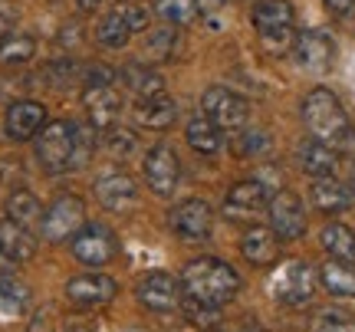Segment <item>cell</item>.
<instances>
[{
    "label": "cell",
    "mask_w": 355,
    "mask_h": 332,
    "mask_svg": "<svg viewBox=\"0 0 355 332\" xmlns=\"http://www.w3.org/2000/svg\"><path fill=\"white\" fill-rule=\"evenodd\" d=\"M181 290L191 299H201L211 306H224L241 293V273L217 260V256H198L181 270Z\"/></svg>",
    "instance_id": "1"
},
{
    "label": "cell",
    "mask_w": 355,
    "mask_h": 332,
    "mask_svg": "<svg viewBox=\"0 0 355 332\" xmlns=\"http://www.w3.org/2000/svg\"><path fill=\"white\" fill-rule=\"evenodd\" d=\"M92 141L86 128H79L69 119H56L37 135V158L46 171H69L89 161Z\"/></svg>",
    "instance_id": "2"
},
{
    "label": "cell",
    "mask_w": 355,
    "mask_h": 332,
    "mask_svg": "<svg viewBox=\"0 0 355 332\" xmlns=\"http://www.w3.org/2000/svg\"><path fill=\"white\" fill-rule=\"evenodd\" d=\"M303 122L309 128V135L322 145H339L349 132V119H345L343 103L336 99V92L329 89H313L303 99Z\"/></svg>",
    "instance_id": "3"
},
{
    "label": "cell",
    "mask_w": 355,
    "mask_h": 332,
    "mask_svg": "<svg viewBox=\"0 0 355 332\" xmlns=\"http://www.w3.org/2000/svg\"><path fill=\"white\" fill-rule=\"evenodd\" d=\"M257 33L270 53L293 50V3L290 0H260L250 13Z\"/></svg>",
    "instance_id": "4"
},
{
    "label": "cell",
    "mask_w": 355,
    "mask_h": 332,
    "mask_svg": "<svg viewBox=\"0 0 355 332\" xmlns=\"http://www.w3.org/2000/svg\"><path fill=\"white\" fill-rule=\"evenodd\" d=\"M316 283H319V273L313 263H306V260H286L273 273L270 293L277 296L279 303H286V306H300V303H306L309 296L316 293Z\"/></svg>",
    "instance_id": "5"
},
{
    "label": "cell",
    "mask_w": 355,
    "mask_h": 332,
    "mask_svg": "<svg viewBox=\"0 0 355 332\" xmlns=\"http://www.w3.org/2000/svg\"><path fill=\"white\" fill-rule=\"evenodd\" d=\"M83 227H86V204H83V198H76V194H60L46 207L43 220H40V230H43V237L50 243L73 241Z\"/></svg>",
    "instance_id": "6"
},
{
    "label": "cell",
    "mask_w": 355,
    "mask_h": 332,
    "mask_svg": "<svg viewBox=\"0 0 355 332\" xmlns=\"http://www.w3.org/2000/svg\"><path fill=\"white\" fill-rule=\"evenodd\" d=\"M115 254H119V241L105 224H86L73 237V256L83 267H105L115 260Z\"/></svg>",
    "instance_id": "7"
},
{
    "label": "cell",
    "mask_w": 355,
    "mask_h": 332,
    "mask_svg": "<svg viewBox=\"0 0 355 332\" xmlns=\"http://www.w3.org/2000/svg\"><path fill=\"white\" fill-rule=\"evenodd\" d=\"M135 293H139L141 306L152 309V313H175V309H181V299H184L181 283L171 273H162V270L145 273L135 286Z\"/></svg>",
    "instance_id": "8"
},
{
    "label": "cell",
    "mask_w": 355,
    "mask_h": 332,
    "mask_svg": "<svg viewBox=\"0 0 355 332\" xmlns=\"http://www.w3.org/2000/svg\"><path fill=\"white\" fill-rule=\"evenodd\" d=\"M201 109L217 128H243L247 115H250L247 99L237 96L234 89H224V86H211V89L204 92Z\"/></svg>",
    "instance_id": "9"
},
{
    "label": "cell",
    "mask_w": 355,
    "mask_h": 332,
    "mask_svg": "<svg viewBox=\"0 0 355 332\" xmlns=\"http://www.w3.org/2000/svg\"><path fill=\"white\" fill-rule=\"evenodd\" d=\"M270 230L283 237V241H296L306 234V207L300 201V194L293 191H277L270 198Z\"/></svg>",
    "instance_id": "10"
},
{
    "label": "cell",
    "mask_w": 355,
    "mask_h": 332,
    "mask_svg": "<svg viewBox=\"0 0 355 332\" xmlns=\"http://www.w3.org/2000/svg\"><path fill=\"white\" fill-rule=\"evenodd\" d=\"M214 227V211L201 198H188L171 211V234L181 241H207Z\"/></svg>",
    "instance_id": "11"
},
{
    "label": "cell",
    "mask_w": 355,
    "mask_h": 332,
    "mask_svg": "<svg viewBox=\"0 0 355 332\" xmlns=\"http://www.w3.org/2000/svg\"><path fill=\"white\" fill-rule=\"evenodd\" d=\"M115 293H119V286L105 273H79V277H73V280L66 283V299L83 309L105 306V303L115 299Z\"/></svg>",
    "instance_id": "12"
},
{
    "label": "cell",
    "mask_w": 355,
    "mask_h": 332,
    "mask_svg": "<svg viewBox=\"0 0 355 332\" xmlns=\"http://www.w3.org/2000/svg\"><path fill=\"white\" fill-rule=\"evenodd\" d=\"M141 171H145L148 188H152L155 194H162V198L175 194L178 181H181V165H178V155L171 152L168 145H155L152 152L145 155V165H141Z\"/></svg>",
    "instance_id": "13"
},
{
    "label": "cell",
    "mask_w": 355,
    "mask_h": 332,
    "mask_svg": "<svg viewBox=\"0 0 355 332\" xmlns=\"http://www.w3.org/2000/svg\"><path fill=\"white\" fill-rule=\"evenodd\" d=\"M46 125V109L33 99H17L7 109V119H3V128L13 141H30L37 139L40 132Z\"/></svg>",
    "instance_id": "14"
},
{
    "label": "cell",
    "mask_w": 355,
    "mask_h": 332,
    "mask_svg": "<svg viewBox=\"0 0 355 332\" xmlns=\"http://www.w3.org/2000/svg\"><path fill=\"white\" fill-rule=\"evenodd\" d=\"M224 207H227V218H234V220L257 218L266 207V184L260 178L237 181L227 191V198H224Z\"/></svg>",
    "instance_id": "15"
},
{
    "label": "cell",
    "mask_w": 355,
    "mask_h": 332,
    "mask_svg": "<svg viewBox=\"0 0 355 332\" xmlns=\"http://www.w3.org/2000/svg\"><path fill=\"white\" fill-rule=\"evenodd\" d=\"M293 56H296V63L309 69V73H326L332 66V56H336V46H332V40L326 33H319V30H306L296 37L293 43Z\"/></svg>",
    "instance_id": "16"
},
{
    "label": "cell",
    "mask_w": 355,
    "mask_h": 332,
    "mask_svg": "<svg viewBox=\"0 0 355 332\" xmlns=\"http://www.w3.org/2000/svg\"><path fill=\"white\" fill-rule=\"evenodd\" d=\"M96 198L109 211H128L139 201V188L128 178V171H105L96 178Z\"/></svg>",
    "instance_id": "17"
},
{
    "label": "cell",
    "mask_w": 355,
    "mask_h": 332,
    "mask_svg": "<svg viewBox=\"0 0 355 332\" xmlns=\"http://www.w3.org/2000/svg\"><path fill=\"white\" fill-rule=\"evenodd\" d=\"M83 99H86V112H89L92 128H99V132L115 128L119 115H122V99H119V92H115L112 86H96V89H86Z\"/></svg>",
    "instance_id": "18"
},
{
    "label": "cell",
    "mask_w": 355,
    "mask_h": 332,
    "mask_svg": "<svg viewBox=\"0 0 355 332\" xmlns=\"http://www.w3.org/2000/svg\"><path fill=\"white\" fill-rule=\"evenodd\" d=\"M309 198H313V204H316L322 214H343V211L352 207V188L343 184L336 175L313 178V184H309Z\"/></svg>",
    "instance_id": "19"
},
{
    "label": "cell",
    "mask_w": 355,
    "mask_h": 332,
    "mask_svg": "<svg viewBox=\"0 0 355 332\" xmlns=\"http://www.w3.org/2000/svg\"><path fill=\"white\" fill-rule=\"evenodd\" d=\"M132 119L141 128H168V125H175V119H178V103L171 96H165V92L162 96H148V99L135 103Z\"/></svg>",
    "instance_id": "20"
},
{
    "label": "cell",
    "mask_w": 355,
    "mask_h": 332,
    "mask_svg": "<svg viewBox=\"0 0 355 332\" xmlns=\"http://www.w3.org/2000/svg\"><path fill=\"white\" fill-rule=\"evenodd\" d=\"M241 254L254 263V267H266L273 263L279 254V237L270 227H250L241 241Z\"/></svg>",
    "instance_id": "21"
},
{
    "label": "cell",
    "mask_w": 355,
    "mask_h": 332,
    "mask_svg": "<svg viewBox=\"0 0 355 332\" xmlns=\"http://www.w3.org/2000/svg\"><path fill=\"white\" fill-rule=\"evenodd\" d=\"M0 254L10 256L13 263H26L37 254V241L33 234L13 220H0Z\"/></svg>",
    "instance_id": "22"
},
{
    "label": "cell",
    "mask_w": 355,
    "mask_h": 332,
    "mask_svg": "<svg viewBox=\"0 0 355 332\" xmlns=\"http://www.w3.org/2000/svg\"><path fill=\"white\" fill-rule=\"evenodd\" d=\"M319 280L329 290L332 296H343V299H355V267L343 263V260H326L319 267Z\"/></svg>",
    "instance_id": "23"
},
{
    "label": "cell",
    "mask_w": 355,
    "mask_h": 332,
    "mask_svg": "<svg viewBox=\"0 0 355 332\" xmlns=\"http://www.w3.org/2000/svg\"><path fill=\"white\" fill-rule=\"evenodd\" d=\"M319 241L326 247V254L332 260H343V263H352L355 267V230L345 227V224H326Z\"/></svg>",
    "instance_id": "24"
},
{
    "label": "cell",
    "mask_w": 355,
    "mask_h": 332,
    "mask_svg": "<svg viewBox=\"0 0 355 332\" xmlns=\"http://www.w3.org/2000/svg\"><path fill=\"white\" fill-rule=\"evenodd\" d=\"M128 37H132V24H128V17L122 7H115L112 13H105L99 24H96V40H99L102 46H109V50L125 46Z\"/></svg>",
    "instance_id": "25"
},
{
    "label": "cell",
    "mask_w": 355,
    "mask_h": 332,
    "mask_svg": "<svg viewBox=\"0 0 355 332\" xmlns=\"http://www.w3.org/2000/svg\"><path fill=\"white\" fill-rule=\"evenodd\" d=\"M188 135V145L194 148L198 155H217L220 152V128L207 119V115H194L184 128Z\"/></svg>",
    "instance_id": "26"
},
{
    "label": "cell",
    "mask_w": 355,
    "mask_h": 332,
    "mask_svg": "<svg viewBox=\"0 0 355 332\" xmlns=\"http://www.w3.org/2000/svg\"><path fill=\"white\" fill-rule=\"evenodd\" d=\"M7 220H13V224H20V227H33V224H40L43 220V204H40L37 194L30 191H13L10 198H7Z\"/></svg>",
    "instance_id": "27"
},
{
    "label": "cell",
    "mask_w": 355,
    "mask_h": 332,
    "mask_svg": "<svg viewBox=\"0 0 355 332\" xmlns=\"http://www.w3.org/2000/svg\"><path fill=\"white\" fill-rule=\"evenodd\" d=\"M300 165H303L306 175L326 178V175H332V168H336V155H332L329 145L313 139V141H306V145H300Z\"/></svg>",
    "instance_id": "28"
},
{
    "label": "cell",
    "mask_w": 355,
    "mask_h": 332,
    "mask_svg": "<svg viewBox=\"0 0 355 332\" xmlns=\"http://www.w3.org/2000/svg\"><path fill=\"white\" fill-rule=\"evenodd\" d=\"M30 306V286L20 280H0V320H17Z\"/></svg>",
    "instance_id": "29"
},
{
    "label": "cell",
    "mask_w": 355,
    "mask_h": 332,
    "mask_svg": "<svg viewBox=\"0 0 355 332\" xmlns=\"http://www.w3.org/2000/svg\"><path fill=\"white\" fill-rule=\"evenodd\" d=\"M122 79H125V86L132 92H139V99H148V96H162V76L148 69V66L141 63H128L122 69Z\"/></svg>",
    "instance_id": "30"
},
{
    "label": "cell",
    "mask_w": 355,
    "mask_h": 332,
    "mask_svg": "<svg viewBox=\"0 0 355 332\" xmlns=\"http://www.w3.org/2000/svg\"><path fill=\"white\" fill-rule=\"evenodd\" d=\"M181 313L191 326H198L201 332H214L220 326V306H211V303H201V299H191L184 296L181 299Z\"/></svg>",
    "instance_id": "31"
},
{
    "label": "cell",
    "mask_w": 355,
    "mask_h": 332,
    "mask_svg": "<svg viewBox=\"0 0 355 332\" xmlns=\"http://www.w3.org/2000/svg\"><path fill=\"white\" fill-rule=\"evenodd\" d=\"M198 0H155V13L171 26H184L198 17Z\"/></svg>",
    "instance_id": "32"
},
{
    "label": "cell",
    "mask_w": 355,
    "mask_h": 332,
    "mask_svg": "<svg viewBox=\"0 0 355 332\" xmlns=\"http://www.w3.org/2000/svg\"><path fill=\"white\" fill-rule=\"evenodd\" d=\"M33 53H37V43L33 37H26V33H13L0 43V63L3 66H17V63H26V60H33Z\"/></svg>",
    "instance_id": "33"
},
{
    "label": "cell",
    "mask_w": 355,
    "mask_h": 332,
    "mask_svg": "<svg viewBox=\"0 0 355 332\" xmlns=\"http://www.w3.org/2000/svg\"><path fill=\"white\" fill-rule=\"evenodd\" d=\"M234 152L241 158H257V155L270 152V135L263 128H241V135L234 141Z\"/></svg>",
    "instance_id": "34"
},
{
    "label": "cell",
    "mask_w": 355,
    "mask_h": 332,
    "mask_svg": "<svg viewBox=\"0 0 355 332\" xmlns=\"http://www.w3.org/2000/svg\"><path fill=\"white\" fill-rule=\"evenodd\" d=\"M309 332H355V320L343 309H322L313 320Z\"/></svg>",
    "instance_id": "35"
},
{
    "label": "cell",
    "mask_w": 355,
    "mask_h": 332,
    "mask_svg": "<svg viewBox=\"0 0 355 332\" xmlns=\"http://www.w3.org/2000/svg\"><path fill=\"white\" fill-rule=\"evenodd\" d=\"M178 33H175V26H165V30H155L152 37H148V43H145V50H148V56L152 60H171L178 50Z\"/></svg>",
    "instance_id": "36"
},
{
    "label": "cell",
    "mask_w": 355,
    "mask_h": 332,
    "mask_svg": "<svg viewBox=\"0 0 355 332\" xmlns=\"http://www.w3.org/2000/svg\"><path fill=\"white\" fill-rule=\"evenodd\" d=\"M105 145H109V152H112L115 158H128V152L135 148V135L115 125V128H109V132H105Z\"/></svg>",
    "instance_id": "37"
},
{
    "label": "cell",
    "mask_w": 355,
    "mask_h": 332,
    "mask_svg": "<svg viewBox=\"0 0 355 332\" xmlns=\"http://www.w3.org/2000/svg\"><path fill=\"white\" fill-rule=\"evenodd\" d=\"M109 82H112V69H109V66H89L86 89H96V86H109Z\"/></svg>",
    "instance_id": "38"
},
{
    "label": "cell",
    "mask_w": 355,
    "mask_h": 332,
    "mask_svg": "<svg viewBox=\"0 0 355 332\" xmlns=\"http://www.w3.org/2000/svg\"><path fill=\"white\" fill-rule=\"evenodd\" d=\"M322 3H326L332 13H339V17H345L349 10H355V0H322Z\"/></svg>",
    "instance_id": "39"
},
{
    "label": "cell",
    "mask_w": 355,
    "mask_h": 332,
    "mask_svg": "<svg viewBox=\"0 0 355 332\" xmlns=\"http://www.w3.org/2000/svg\"><path fill=\"white\" fill-rule=\"evenodd\" d=\"M13 267H17V263H13L10 256H3V254H0V280H10Z\"/></svg>",
    "instance_id": "40"
},
{
    "label": "cell",
    "mask_w": 355,
    "mask_h": 332,
    "mask_svg": "<svg viewBox=\"0 0 355 332\" xmlns=\"http://www.w3.org/2000/svg\"><path fill=\"white\" fill-rule=\"evenodd\" d=\"M230 0H198V7L201 10H207V13H214V10H220V7H227Z\"/></svg>",
    "instance_id": "41"
},
{
    "label": "cell",
    "mask_w": 355,
    "mask_h": 332,
    "mask_svg": "<svg viewBox=\"0 0 355 332\" xmlns=\"http://www.w3.org/2000/svg\"><path fill=\"white\" fill-rule=\"evenodd\" d=\"M79 3V10H86V13H92V10H99L102 7V0H76Z\"/></svg>",
    "instance_id": "42"
},
{
    "label": "cell",
    "mask_w": 355,
    "mask_h": 332,
    "mask_svg": "<svg viewBox=\"0 0 355 332\" xmlns=\"http://www.w3.org/2000/svg\"><path fill=\"white\" fill-rule=\"evenodd\" d=\"M26 332H46V316H37V320L30 322V329Z\"/></svg>",
    "instance_id": "43"
},
{
    "label": "cell",
    "mask_w": 355,
    "mask_h": 332,
    "mask_svg": "<svg viewBox=\"0 0 355 332\" xmlns=\"http://www.w3.org/2000/svg\"><path fill=\"white\" fill-rule=\"evenodd\" d=\"M10 37V33H7V17H3V13H0V43H3V40Z\"/></svg>",
    "instance_id": "44"
},
{
    "label": "cell",
    "mask_w": 355,
    "mask_h": 332,
    "mask_svg": "<svg viewBox=\"0 0 355 332\" xmlns=\"http://www.w3.org/2000/svg\"><path fill=\"white\" fill-rule=\"evenodd\" d=\"M352 191H355V168H352Z\"/></svg>",
    "instance_id": "45"
},
{
    "label": "cell",
    "mask_w": 355,
    "mask_h": 332,
    "mask_svg": "<svg viewBox=\"0 0 355 332\" xmlns=\"http://www.w3.org/2000/svg\"><path fill=\"white\" fill-rule=\"evenodd\" d=\"M128 332H148V329H128Z\"/></svg>",
    "instance_id": "46"
},
{
    "label": "cell",
    "mask_w": 355,
    "mask_h": 332,
    "mask_svg": "<svg viewBox=\"0 0 355 332\" xmlns=\"http://www.w3.org/2000/svg\"><path fill=\"white\" fill-rule=\"evenodd\" d=\"M247 332H250V329H247Z\"/></svg>",
    "instance_id": "47"
}]
</instances>
